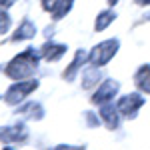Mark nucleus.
<instances>
[{"mask_svg":"<svg viewBox=\"0 0 150 150\" xmlns=\"http://www.w3.org/2000/svg\"><path fill=\"white\" fill-rule=\"evenodd\" d=\"M116 92H118V82L116 80H104L100 84V88L96 90V94L92 96V102L94 104H106Z\"/></svg>","mask_w":150,"mask_h":150,"instance_id":"5","label":"nucleus"},{"mask_svg":"<svg viewBox=\"0 0 150 150\" xmlns=\"http://www.w3.org/2000/svg\"><path fill=\"white\" fill-rule=\"evenodd\" d=\"M36 86H38V82L36 80H26V82H16V84H12L10 88H8V92L4 96V100L8 104H18L20 100H24V96L28 92H32Z\"/></svg>","mask_w":150,"mask_h":150,"instance_id":"3","label":"nucleus"},{"mask_svg":"<svg viewBox=\"0 0 150 150\" xmlns=\"http://www.w3.org/2000/svg\"><path fill=\"white\" fill-rule=\"evenodd\" d=\"M64 52H66L64 44H44L42 46V56L46 60H58Z\"/></svg>","mask_w":150,"mask_h":150,"instance_id":"9","label":"nucleus"},{"mask_svg":"<svg viewBox=\"0 0 150 150\" xmlns=\"http://www.w3.org/2000/svg\"><path fill=\"white\" fill-rule=\"evenodd\" d=\"M98 66H92L90 70H86V74H84V82H82V86L84 88H90L92 84H96V80H98Z\"/></svg>","mask_w":150,"mask_h":150,"instance_id":"13","label":"nucleus"},{"mask_svg":"<svg viewBox=\"0 0 150 150\" xmlns=\"http://www.w3.org/2000/svg\"><path fill=\"white\" fill-rule=\"evenodd\" d=\"M116 50H118V40H106L102 44L94 46L88 60H90L92 66H104V64L110 62V58L116 54Z\"/></svg>","mask_w":150,"mask_h":150,"instance_id":"2","label":"nucleus"},{"mask_svg":"<svg viewBox=\"0 0 150 150\" xmlns=\"http://www.w3.org/2000/svg\"><path fill=\"white\" fill-rule=\"evenodd\" d=\"M72 2H74V0H60V2H58V6H56V10H54V18H62V16L70 10Z\"/></svg>","mask_w":150,"mask_h":150,"instance_id":"14","label":"nucleus"},{"mask_svg":"<svg viewBox=\"0 0 150 150\" xmlns=\"http://www.w3.org/2000/svg\"><path fill=\"white\" fill-rule=\"evenodd\" d=\"M108 2H110V4H116V2H118V0H108Z\"/></svg>","mask_w":150,"mask_h":150,"instance_id":"20","label":"nucleus"},{"mask_svg":"<svg viewBox=\"0 0 150 150\" xmlns=\"http://www.w3.org/2000/svg\"><path fill=\"white\" fill-rule=\"evenodd\" d=\"M14 0H0V6H12Z\"/></svg>","mask_w":150,"mask_h":150,"instance_id":"18","label":"nucleus"},{"mask_svg":"<svg viewBox=\"0 0 150 150\" xmlns=\"http://www.w3.org/2000/svg\"><path fill=\"white\" fill-rule=\"evenodd\" d=\"M88 56H90V54H86L84 50H78V52H76V58L72 60V64H70L68 68H66V72H64V78H72V76H74V72L80 68V64H82V62H84Z\"/></svg>","mask_w":150,"mask_h":150,"instance_id":"11","label":"nucleus"},{"mask_svg":"<svg viewBox=\"0 0 150 150\" xmlns=\"http://www.w3.org/2000/svg\"><path fill=\"white\" fill-rule=\"evenodd\" d=\"M142 104H144V98H142V96H138V94H126V96H122V98L118 100L116 110H118L120 114H124V116H130V114H134Z\"/></svg>","mask_w":150,"mask_h":150,"instance_id":"4","label":"nucleus"},{"mask_svg":"<svg viewBox=\"0 0 150 150\" xmlns=\"http://www.w3.org/2000/svg\"><path fill=\"white\" fill-rule=\"evenodd\" d=\"M8 26H10V18H8V14L4 10H0V34H4L6 30H8Z\"/></svg>","mask_w":150,"mask_h":150,"instance_id":"16","label":"nucleus"},{"mask_svg":"<svg viewBox=\"0 0 150 150\" xmlns=\"http://www.w3.org/2000/svg\"><path fill=\"white\" fill-rule=\"evenodd\" d=\"M134 82L142 92L150 94V66H142L134 76Z\"/></svg>","mask_w":150,"mask_h":150,"instance_id":"7","label":"nucleus"},{"mask_svg":"<svg viewBox=\"0 0 150 150\" xmlns=\"http://www.w3.org/2000/svg\"><path fill=\"white\" fill-rule=\"evenodd\" d=\"M114 16H116V14H114V12H110V10L102 12V14H100V16L96 18V22H94V28H96V30H104V28H106L108 24L114 20Z\"/></svg>","mask_w":150,"mask_h":150,"instance_id":"12","label":"nucleus"},{"mask_svg":"<svg viewBox=\"0 0 150 150\" xmlns=\"http://www.w3.org/2000/svg\"><path fill=\"white\" fill-rule=\"evenodd\" d=\"M58 2H60V0H42V8H44V10H56V6H58Z\"/></svg>","mask_w":150,"mask_h":150,"instance_id":"17","label":"nucleus"},{"mask_svg":"<svg viewBox=\"0 0 150 150\" xmlns=\"http://www.w3.org/2000/svg\"><path fill=\"white\" fill-rule=\"evenodd\" d=\"M20 112H24V114L26 116H32V118H40V116H42V108H40V106H38V104H26V106H24L22 110H20Z\"/></svg>","mask_w":150,"mask_h":150,"instance_id":"15","label":"nucleus"},{"mask_svg":"<svg viewBox=\"0 0 150 150\" xmlns=\"http://www.w3.org/2000/svg\"><path fill=\"white\" fill-rule=\"evenodd\" d=\"M100 116L106 120V124L110 128H116L118 126V110H114L112 104H102V110H100Z\"/></svg>","mask_w":150,"mask_h":150,"instance_id":"10","label":"nucleus"},{"mask_svg":"<svg viewBox=\"0 0 150 150\" xmlns=\"http://www.w3.org/2000/svg\"><path fill=\"white\" fill-rule=\"evenodd\" d=\"M38 58H40V56H38V52H34V48L24 50L22 54H18V56L8 64L6 74H8L10 78H14V80H22V78L30 76V74L36 70Z\"/></svg>","mask_w":150,"mask_h":150,"instance_id":"1","label":"nucleus"},{"mask_svg":"<svg viewBox=\"0 0 150 150\" xmlns=\"http://www.w3.org/2000/svg\"><path fill=\"white\" fill-rule=\"evenodd\" d=\"M28 136V130L24 124H18V126H12V128H2L0 130V138L4 142H22Z\"/></svg>","mask_w":150,"mask_h":150,"instance_id":"6","label":"nucleus"},{"mask_svg":"<svg viewBox=\"0 0 150 150\" xmlns=\"http://www.w3.org/2000/svg\"><path fill=\"white\" fill-rule=\"evenodd\" d=\"M138 4H150V0H136Z\"/></svg>","mask_w":150,"mask_h":150,"instance_id":"19","label":"nucleus"},{"mask_svg":"<svg viewBox=\"0 0 150 150\" xmlns=\"http://www.w3.org/2000/svg\"><path fill=\"white\" fill-rule=\"evenodd\" d=\"M4 150H12V148H4Z\"/></svg>","mask_w":150,"mask_h":150,"instance_id":"21","label":"nucleus"},{"mask_svg":"<svg viewBox=\"0 0 150 150\" xmlns=\"http://www.w3.org/2000/svg\"><path fill=\"white\" fill-rule=\"evenodd\" d=\"M36 34V26L30 20H24L20 26H18V30H16V34L12 36V40H26V38H32Z\"/></svg>","mask_w":150,"mask_h":150,"instance_id":"8","label":"nucleus"}]
</instances>
